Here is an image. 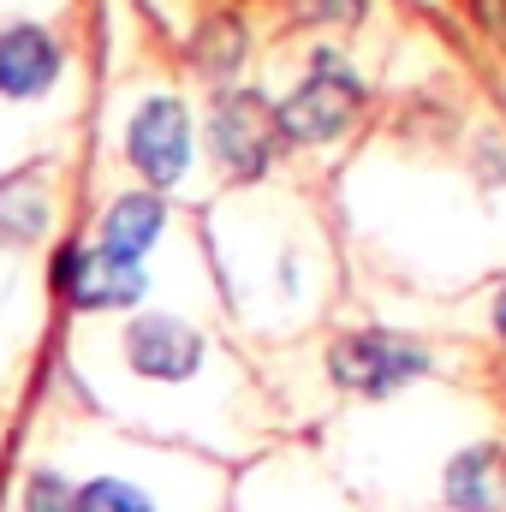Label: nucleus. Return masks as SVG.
<instances>
[{"instance_id": "f257e3e1", "label": "nucleus", "mask_w": 506, "mask_h": 512, "mask_svg": "<svg viewBox=\"0 0 506 512\" xmlns=\"http://www.w3.org/2000/svg\"><path fill=\"white\" fill-rule=\"evenodd\" d=\"M358 108H364V84H358V72H352L334 48H316L310 78L274 108V126H280L286 143H334L340 131L358 120Z\"/></svg>"}, {"instance_id": "f03ea898", "label": "nucleus", "mask_w": 506, "mask_h": 512, "mask_svg": "<svg viewBox=\"0 0 506 512\" xmlns=\"http://www.w3.org/2000/svg\"><path fill=\"white\" fill-rule=\"evenodd\" d=\"M429 370H435V352L405 334H387V328H358V334L334 340V352H328V376L364 399H387L399 387L423 382Z\"/></svg>"}, {"instance_id": "7ed1b4c3", "label": "nucleus", "mask_w": 506, "mask_h": 512, "mask_svg": "<svg viewBox=\"0 0 506 512\" xmlns=\"http://www.w3.org/2000/svg\"><path fill=\"white\" fill-rule=\"evenodd\" d=\"M209 149L233 179H262L274 149H280V126L274 108L256 90H221L215 114H209Z\"/></svg>"}, {"instance_id": "20e7f679", "label": "nucleus", "mask_w": 506, "mask_h": 512, "mask_svg": "<svg viewBox=\"0 0 506 512\" xmlns=\"http://www.w3.org/2000/svg\"><path fill=\"white\" fill-rule=\"evenodd\" d=\"M54 292L72 304V310H120V304H137L149 292V274L143 262L114 251H84V245H66L54 256Z\"/></svg>"}, {"instance_id": "39448f33", "label": "nucleus", "mask_w": 506, "mask_h": 512, "mask_svg": "<svg viewBox=\"0 0 506 512\" xmlns=\"http://www.w3.org/2000/svg\"><path fill=\"white\" fill-rule=\"evenodd\" d=\"M126 155L155 191L179 185L185 167H191V114H185V102L179 96H149L126 126Z\"/></svg>"}, {"instance_id": "423d86ee", "label": "nucleus", "mask_w": 506, "mask_h": 512, "mask_svg": "<svg viewBox=\"0 0 506 512\" xmlns=\"http://www.w3.org/2000/svg\"><path fill=\"white\" fill-rule=\"evenodd\" d=\"M126 364L143 382H191L203 364V334L179 316H137L126 328Z\"/></svg>"}, {"instance_id": "0eeeda50", "label": "nucleus", "mask_w": 506, "mask_h": 512, "mask_svg": "<svg viewBox=\"0 0 506 512\" xmlns=\"http://www.w3.org/2000/svg\"><path fill=\"white\" fill-rule=\"evenodd\" d=\"M60 78V42L42 24H6L0 30V96L6 102H36Z\"/></svg>"}, {"instance_id": "6e6552de", "label": "nucleus", "mask_w": 506, "mask_h": 512, "mask_svg": "<svg viewBox=\"0 0 506 512\" xmlns=\"http://www.w3.org/2000/svg\"><path fill=\"white\" fill-rule=\"evenodd\" d=\"M447 507L453 512H501L506 507V453L495 441L483 447H465L453 465H447Z\"/></svg>"}, {"instance_id": "1a4fd4ad", "label": "nucleus", "mask_w": 506, "mask_h": 512, "mask_svg": "<svg viewBox=\"0 0 506 512\" xmlns=\"http://www.w3.org/2000/svg\"><path fill=\"white\" fill-rule=\"evenodd\" d=\"M161 227H167L161 197H155V191H126V197H114L108 215H102V251L137 262V256L161 239Z\"/></svg>"}, {"instance_id": "9d476101", "label": "nucleus", "mask_w": 506, "mask_h": 512, "mask_svg": "<svg viewBox=\"0 0 506 512\" xmlns=\"http://www.w3.org/2000/svg\"><path fill=\"white\" fill-rule=\"evenodd\" d=\"M42 233H48V197H42V185H36V179L6 185V191H0V239L30 245V239H42Z\"/></svg>"}, {"instance_id": "9b49d317", "label": "nucleus", "mask_w": 506, "mask_h": 512, "mask_svg": "<svg viewBox=\"0 0 506 512\" xmlns=\"http://www.w3.org/2000/svg\"><path fill=\"white\" fill-rule=\"evenodd\" d=\"M191 54H197V66H203V78H233L239 60H245V24H239V18H215V24H203Z\"/></svg>"}, {"instance_id": "f8f14e48", "label": "nucleus", "mask_w": 506, "mask_h": 512, "mask_svg": "<svg viewBox=\"0 0 506 512\" xmlns=\"http://www.w3.org/2000/svg\"><path fill=\"white\" fill-rule=\"evenodd\" d=\"M78 512H155V501L137 489V483H120V477H96L78 489Z\"/></svg>"}, {"instance_id": "ddd939ff", "label": "nucleus", "mask_w": 506, "mask_h": 512, "mask_svg": "<svg viewBox=\"0 0 506 512\" xmlns=\"http://www.w3.org/2000/svg\"><path fill=\"white\" fill-rule=\"evenodd\" d=\"M24 512H78V495L60 471H30L24 483Z\"/></svg>"}, {"instance_id": "4468645a", "label": "nucleus", "mask_w": 506, "mask_h": 512, "mask_svg": "<svg viewBox=\"0 0 506 512\" xmlns=\"http://www.w3.org/2000/svg\"><path fill=\"white\" fill-rule=\"evenodd\" d=\"M298 12L316 18V24H358L364 18V0H298Z\"/></svg>"}, {"instance_id": "2eb2a0df", "label": "nucleus", "mask_w": 506, "mask_h": 512, "mask_svg": "<svg viewBox=\"0 0 506 512\" xmlns=\"http://www.w3.org/2000/svg\"><path fill=\"white\" fill-rule=\"evenodd\" d=\"M495 328H501V340H506V286H501V298H495Z\"/></svg>"}]
</instances>
